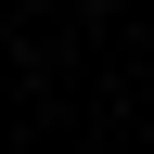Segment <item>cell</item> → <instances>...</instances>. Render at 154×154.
Wrapping results in <instances>:
<instances>
[{
	"mask_svg": "<svg viewBox=\"0 0 154 154\" xmlns=\"http://www.w3.org/2000/svg\"><path fill=\"white\" fill-rule=\"evenodd\" d=\"M38 13H64V0H38Z\"/></svg>",
	"mask_w": 154,
	"mask_h": 154,
	"instance_id": "obj_1",
	"label": "cell"
}]
</instances>
